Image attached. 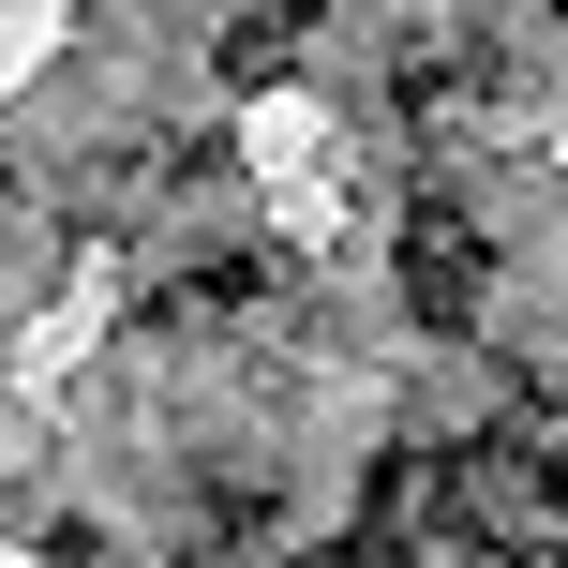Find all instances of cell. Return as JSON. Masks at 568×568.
<instances>
[{
  "instance_id": "obj_1",
  "label": "cell",
  "mask_w": 568,
  "mask_h": 568,
  "mask_svg": "<svg viewBox=\"0 0 568 568\" xmlns=\"http://www.w3.org/2000/svg\"><path fill=\"white\" fill-rule=\"evenodd\" d=\"M479 300H494L479 210H464V195H419V210H404V314H419V329H479Z\"/></svg>"
},
{
  "instance_id": "obj_2",
  "label": "cell",
  "mask_w": 568,
  "mask_h": 568,
  "mask_svg": "<svg viewBox=\"0 0 568 568\" xmlns=\"http://www.w3.org/2000/svg\"><path fill=\"white\" fill-rule=\"evenodd\" d=\"M300 30H314V0H270V16H240V30H225V90H270L284 60H300Z\"/></svg>"
}]
</instances>
